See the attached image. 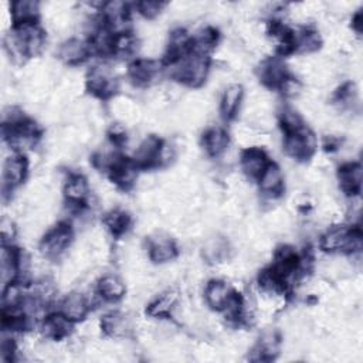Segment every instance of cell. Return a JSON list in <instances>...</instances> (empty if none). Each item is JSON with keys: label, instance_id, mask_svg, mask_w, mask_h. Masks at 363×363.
<instances>
[{"label": "cell", "instance_id": "cell-13", "mask_svg": "<svg viewBox=\"0 0 363 363\" xmlns=\"http://www.w3.org/2000/svg\"><path fill=\"white\" fill-rule=\"evenodd\" d=\"M92 54L89 41L82 38H68L58 47V58L69 67L85 62Z\"/></svg>", "mask_w": 363, "mask_h": 363}, {"label": "cell", "instance_id": "cell-1", "mask_svg": "<svg viewBox=\"0 0 363 363\" xmlns=\"http://www.w3.org/2000/svg\"><path fill=\"white\" fill-rule=\"evenodd\" d=\"M45 44V33L38 23L13 26L6 37V48L11 57L21 60L37 57Z\"/></svg>", "mask_w": 363, "mask_h": 363}, {"label": "cell", "instance_id": "cell-12", "mask_svg": "<svg viewBox=\"0 0 363 363\" xmlns=\"http://www.w3.org/2000/svg\"><path fill=\"white\" fill-rule=\"evenodd\" d=\"M257 75L267 88L278 89L285 78L289 75V71L281 57H269L261 61L257 68Z\"/></svg>", "mask_w": 363, "mask_h": 363}, {"label": "cell", "instance_id": "cell-37", "mask_svg": "<svg viewBox=\"0 0 363 363\" xmlns=\"http://www.w3.org/2000/svg\"><path fill=\"white\" fill-rule=\"evenodd\" d=\"M0 228H1V241H3V244H11V241L16 237V228H14V224L11 223V220L3 218Z\"/></svg>", "mask_w": 363, "mask_h": 363}, {"label": "cell", "instance_id": "cell-33", "mask_svg": "<svg viewBox=\"0 0 363 363\" xmlns=\"http://www.w3.org/2000/svg\"><path fill=\"white\" fill-rule=\"evenodd\" d=\"M357 92L353 82L342 84L333 94V102L340 108H352L356 104Z\"/></svg>", "mask_w": 363, "mask_h": 363}, {"label": "cell", "instance_id": "cell-7", "mask_svg": "<svg viewBox=\"0 0 363 363\" xmlns=\"http://www.w3.org/2000/svg\"><path fill=\"white\" fill-rule=\"evenodd\" d=\"M86 91L101 99L108 101L118 92V79L111 74V71L104 65H96L91 68L85 81Z\"/></svg>", "mask_w": 363, "mask_h": 363}, {"label": "cell", "instance_id": "cell-34", "mask_svg": "<svg viewBox=\"0 0 363 363\" xmlns=\"http://www.w3.org/2000/svg\"><path fill=\"white\" fill-rule=\"evenodd\" d=\"M166 6H167V3H164V1H149V0L138 1L133 4V7L138 10V13L147 20L156 18L163 11V9Z\"/></svg>", "mask_w": 363, "mask_h": 363}, {"label": "cell", "instance_id": "cell-23", "mask_svg": "<svg viewBox=\"0 0 363 363\" xmlns=\"http://www.w3.org/2000/svg\"><path fill=\"white\" fill-rule=\"evenodd\" d=\"M279 343H281V339L277 332L264 333L257 342V345L254 346L250 359L254 362L274 360L279 353Z\"/></svg>", "mask_w": 363, "mask_h": 363}, {"label": "cell", "instance_id": "cell-8", "mask_svg": "<svg viewBox=\"0 0 363 363\" xmlns=\"http://www.w3.org/2000/svg\"><path fill=\"white\" fill-rule=\"evenodd\" d=\"M28 173V160L27 157L16 152L9 159L4 160L3 164V173H1V193L3 199L7 197L16 187H18L21 183H24Z\"/></svg>", "mask_w": 363, "mask_h": 363}, {"label": "cell", "instance_id": "cell-32", "mask_svg": "<svg viewBox=\"0 0 363 363\" xmlns=\"http://www.w3.org/2000/svg\"><path fill=\"white\" fill-rule=\"evenodd\" d=\"M278 123L285 135L294 133L299 129H302L305 125L302 116L291 106H284L278 112Z\"/></svg>", "mask_w": 363, "mask_h": 363}, {"label": "cell", "instance_id": "cell-14", "mask_svg": "<svg viewBox=\"0 0 363 363\" xmlns=\"http://www.w3.org/2000/svg\"><path fill=\"white\" fill-rule=\"evenodd\" d=\"M269 157L262 147L251 146L245 147L240 153V166L241 170L251 179H258L265 167L269 164Z\"/></svg>", "mask_w": 363, "mask_h": 363}, {"label": "cell", "instance_id": "cell-26", "mask_svg": "<svg viewBox=\"0 0 363 363\" xmlns=\"http://www.w3.org/2000/svg\"><path fill=\"white\" fill-rule=\"evenodd\" d=\"M218 31L214 27H204L199 30L196 34L191 35V44H190V52L208 57L210 52L216 48L218 43Z\"/></svg>", "mask_w": 363, "mask_h": 363}, {"label": "cell", "instance_id": "cell-38", "mask_svg": "<svg viewBox=\"0 0 363 363\" xmlns=\"http://www.w3.org/2000/svg\"><path fill=\"white\" fill-rule=\"evenodd\" d=\"M352 28L356 34H362L363 30V13L362 10H357L353 16H352Z\"/></svg>", "mask_w": 363, "mask_h": 363}, {"label": "cell", "instance_id": "cell-4", "mask_svg": "<svg viewBox=\"0 0 363 363\" xmlns=\"http://www.w3.org/2000/svg\"><path fill=\"white\" fill-rule=\"evenodd\" d=\"M170 156L167 143L159 136L150 135L140 142L132 159L140 170H147L164 164Z\"/></svg>", "mask_w": 363, "mask_h": 363}, {"label": "cell", "instance_id": "cell-3", "mask_svg": "<svg viewBox=\"0 0 363 363\" xmlns=\"http://www.w3.org/2000/svg\"><path fill=\"white\" fill-rule=\"evenodd\" d=\"M170 77L190 88H199L204 84L210 71V57L189 52L179 62L167 67Z\"/></svg>", "mask_w": 363, "mask_h": 363}, {"label": "cell", "instance_id": "cell-30", "mask_svg": "<svg viewBox=\"0 0 363 363\" xmlns=\"http://www.w3.org/2000/svg\"><path fill=\"white\" fill-rule=\"evenodd\" d=\"M177 303V292L166 291L156 296L146 308V313L152 318H169Z\"/></svg>", "mask_w": 363, "mask_h": 363}, {"label": "cell", "instance_id": "cell-9", "mask_svg": "<svg viewBox=\"0 0 363 363\" xmlns=\"http://www.w3.org/2000/svg\"><path fill=\"white\" fill-rule=\"evenodd\" d=\"M139 167L133 162V159L123 157L122 155H118L115 162L108 169V176L111 182L121 190L128 191L135 186V182L138 179Z\"/></svg>", "mask_w": 363, "mask_h": 363}, {"label": "cell", "instance_id": "cell-2", "mask_svg": "<svg viewBox=\"0 0 363 363\" xmlns=\"http://www.w3.org/2000/svg\"><path fill=\"white\" fill-rule=\"evenodd\" d=\"M319 247L325 252H345V254H357L362 250V230L359 225H345L337 224L328 228L320 240Z\"/></svg>", "mask_w": 363, "mask_h": 363}, {"label": "cell", "instance_id": "cell-28", "mask_svg": "<svg viewBox=\"0 0 363 363\" xmlns=\"http://www.w3.org/2000/svg\"><path fill=\"white\" fill-rule=\"evenodd\" d=\"M101 329L105 335L112 337L126 336L130 330V323L128 318L121 312H109L101 319Z\"/></svg>", "mask_w": 363, "mask_h": 363}, {"label": "cell", "instance_id": "cell-5", "mask_svg": "<svg viewBox=\"0 0 363 363\" xmlns=\"http://www.w3.org/2000/svg\"><path fill=\"white\" fill-rule=\"evenodd\" d=\"M74 238V230L67 221H60L51 230H48L41 238L38 248L43 257L48 259L60 258L71 245Z\"/></svg>", "mask_w": 363, "mask_h": 363}, {"label": "cell", "instance_id": "cell-11", "mask_svg": "<svg viewBox=\"0 0 363 363\" xmlns=\"http://www.w3.org/2000/svg\"><path fill=\"white\" fill-rule=\"evenodd\" d=\"M62 193L67 204L71 208L81 211L85 207L89 196V186L86 179L81 173H69L64 183Z\"/></svg>", "mask_w": 363, "mask_h": 363}, {"label": "cell", "instance_id": "cell-27", "mask_svg": "<svg viewBox=\"0 0 363 363\" xmlns=\"http://www.w3.org/2000/svg\"><path fill=\"white\" fill-rule=\"evenodd\" d=\"M295 37V52L311 54L318 51L322 47V37L316 28L303 27L298 31H294Z\"/></svg>", "mask_w": 363, "mask_h": 363}, {"label": "cell", "instance_id": "cell-25", "mask_svg": "<svg viewBox=\"0 0 363 363\" xmlns=\"http://www.w3.org/2000/svg\"><path fill=\"white\" fill-rule=\"evenodd\" d=\"M126 286L123 281L112 274H106L99 278L96 284V295L106 302H118L125 296Z\"/></svg>", "mask_w": 363, "mask_h": 363}, {"label": "cell", "instance_id": "cell-24", "mask_svg": "<svg viewBox=\"0 0 363 363\" xmlns=\"http://www.w3.org/2000/svg\"><path fill=\"white\" fill-rule=\"evenodd\" d=\"M242 95L244 91L240 84H231L224 89L220 101V113L224 121L228 122L237 116L242 102Z\"/></svg>", "mask_w": 363, "mask_h": 363}, {"label": "cell", "instance_id": "cell-21", "mask_svg": "<svg viewBox=\"0 0 363 363\" xmlns=\"http://www.w3.org/2000/svg\"><path fill=\"white\" fill-rule=\"evenodd\" d=\"M13 26L34 24L40 18V3L35 0H16L10 3Z\"/></svg>", "mask_w": 363, "mask_h": 363}, {"label": "cell", "instance_id": "cell-15", "mask_svg": "<svg viewBox=\"0 0 363 363\" xmlns=\"http://www.w3.org/2000/svg\"><path fill=\"white\" fill-rule=\"evenodd\" d=\"M257 182L259 191L268 199H278L284 193V173L281 167L274 162H269V164L265 167V170L261 173Z\"/></svg>", "mask_w": 363, "mask_h": 363}, {"label": "cell", "instance_id": "cell-16", "mask_svg": "<svg viewBox=\"0 0 363 363\" xmlns=\"http://www.w3.org/2000/svg\"><path fill=\"white\" fill-rule=\"evenodd\" d=\"M147 254L155 264H164L173 261L179 255V248L170 237L156 234L147 238Z\"/></svg>", "mask_w": 363, "mask_h": 363}, {"label": "cell", "instance_id": "cell-36", "mask_svg": "<svg viewBox=\"0 0 363 363\" xmlns=\"http://www.w3.org/2000/svg\"><path fill=\"white\" fill-rule=\"evenodd\" d=\"M108 136H109V140L113 146L116 147H121L126 143V132L123 128H121L119 125H113L109 132H108Z\"/></svg>", "mask_w": 363, "mask_h": 363}, {"label": "cell", "instance_id": "cell-17", "mask_svg": "<svg viewBox=\"0 0 363 363\" xmlns=\"http://www.w3.org/2000/svg\"><path fill=\"white\" fill-rule=\"evenodd\" d=\"M362 180H363V167L359 162H347L337 169L339 187L347 196L360 194Z\"/></svg>", "mask_w": 363, "mask_h": 363}, {"label": "cell", "instance_id": "cell-10", "mask_svg": "<svg viewBox=\"0 0 363 363\" xmlns=\"http://www.w3.org/2000/svg\"><path fill=\"white\" fill-rule=\"evenodd\" d=\"M162 68V61L153 58H136L128 65V78L135 86H147L156 79Z\"/></svg>", "mask_w": 363, "mask_h": 363}, {"label": "cell", "instance_id": "cell-31", "mask_svg": "<svg viewBox=\"0 0 363 363\" xmlns=\"http://www.w3.org/2000/svg\"><path fill=\"white\" fill-rule=\"evenodd\" d=\"M136 50H138V38L130 30L113 34L112 55L119 58H126L135 54Z\"/></svg>", "mask_w": 363, "mask_h": 363}, {"label": "cell", "instance_id": "cell-22", "mask_svg": "<svg viewBox=\"0 0 363 363\" xmlns=\"http://www.w3.org/2000/svg\"><path fill=\"white\" fill-rule=\"evenodd\" d=\"M233 291L234 289L225 281H221V279L208 281L204 288V299L207 306H210L213 311L221 312Z\"/></svg>", "mask_w": 363, "mask_h": 363}, {"label": "cell", "instance_id": "cell-35", "mask_svg": "<svg viewBox=\"0 0 363 363\" xmlns=\"http://www.w3.org/2000/svg\"><path fill=\"white\" fill-rule=\"evenodd\" d=\"M278 91H281V94L285 95V96H295V95H298L299 91H301V82H299L294 75L289 74V75L285 78V81L279 85Z\"/></svg>", "mask_w": 363, "mask_h": 363}, {"label": "cell", "instance_id": "cell-6", "mask_svg": "<svg viewBox=\"0 0 363 363\" xmlns=\"http://www.w3.org/2000/svg\"><path fill=\"white\" fill-rule=\"evenodd\" d=\"M284 150L289 157L298 162L309 160L316 150V138L308 126H303L294 133L285 135Z\"/></svg>", "mask_w": 363, "mask_h": 363}, {"label": "cell", "instance_id": "cell-20", "mask_svg": "<svg viewBox=\"0 0 363 363\" xmlns=\"http://www.w3.org/2000/svg\"><path fill=\"white\" fill-rule=\"evenodd\" d=\"M230 145V136L221 126H211L201 136V146L210 157H220Z\"/></svg>", "mask_w": 363, "mask_h": 363}, {"label": "cell", "instance_id": "cell-19", "mask_svg": "<svg viewBox=\"0 0 363 363\" xmlns=\"http://www.w3.org/2000/svg\"><path fill=\"white\" fill-rule=\"evenodd\" d=\"M89 309H91V302L85 295L79 292L68 294L60 303V312L74 323L84 320Z\"/></svg>", "mask_w": 363, "mask_h": 363}, {"label": "cell", "instance_id": "cell-18", "mask_svg": "<svg viewBox=\"0 0 363 363\" xmlns=\"http://www.w3.org/2000/svg\"><path fill=\"white\" fill-rule=\"evenodd\" d=\"M74 322L64 316L60 311L44 316L41 322V333L44 337L51 340H62L72 332Z\"/></svg>", "mask_w": 363, "mask_h": 363}, {"label": "cell", "instance_id": "cell-29", "mask_svg": "<svg viewBox=\"0 0 363 363\" xmlns=\"http://www.w3.org/2000/svg\"><path fill=\"white\" fill-rule=\"evenodd\" d=\"M106 230L113 235V237H122L123 234L128 233V230L132 225V217L121 210V208H113L108 211L104 218H102Z\"/></svg>", "mask_w": 363, "mask_h": 363}]
</instances>
